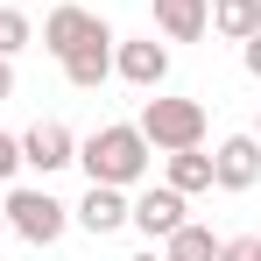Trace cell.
Instances as JSON below:
<instances>
[{"label": "cell", "instance_id": "ba28073f", "mask_svg": "<svg viewBox=\"0 0 261 261\" xmlns=\"http://www.w3.org/2000/svg\"><path fill=\"white\" fill-rule=\"evenodd\" d=\"M64 163H78V134L64 127V120H36V127L21 134V170H64Z\"/></svg>", "mask_w": 261, "mask_h": 261}, {"label": "cell", "instance_id": "9c48e42d", "mask_svg": "<svg viewBox=\"0 0 261 261\" xmlns=\"http://www.w3.org/2000/svg\"><path fill=\"white\" fill-rule=\"evenodd\" d=\"M71 219L85 226L92 240H106V233H120V226H127V191H120V184H92L85 198L71 205Z\"/></svg>", "mask_w": 261, "mask_h": 261}, {"label": "cell", "instance_id": "ac0fdd59", "mask_svg": "<svg viewBox=\"0 0 261 261\" xmlns=\"http://www.w3.org/2000/svg\"><path fill=\"white\" fill-rule=\"evenodd\" d=\"M240 64H247V78H254V85H261V29H254V36H247V43H240Z\"/></svg>", "mask_w": 261, "mask_h": 261}, {"label": "cell", "instance_id": "7c38bea8", "mask_svg": "<svg viewBox=\"0 0 261 261\" xmlns=\"http://www.w3.org/2000/svg\"><path fill=\"white\" fill-rule=\"evenodd\" d=\"M163 184H170V191H184V198L212 191V155H205V148H170V163H163Z\"/></svg>", "mask_w": 261, "mask_h": 261}, {"label": "cell", "instance_id": "9a60e30c", "mask_svg": "<svg viewBox=\"0 0 261 261\" xmlns=\"http://www.w3.org/2000/svg\"><path fill=\"white\" fill-rule=\"evenodd\" d=\"M29 43H36V21L21 7H0V57H21Z\"/></svg>", "mask_w": 261, "mask_h": 261}, {"label": "cell", "instance_id": "ffe728a7", "mask_svg": "<svg viewBox=\"0 0 261 261\" xmlns=\"http://www.w3.org/2000/svg\"><path fill=\"white\" fill-rule=\"evenodd\" d=\"M254 141H261V113H254Z\"/></svg>", "mask_w": 261, "mask_h": 261}, {"label": "cell", "instance_id": "44dd1931", "mask_svg": "<svg viewBox=\"0 0 261 261\" xmlns=\"http://www.w3.org/2000/svg\"><path fill=\"white\" fill-rule=\"evenodd\" d=\"M0 233H7V212H0Z\"/></svg>", "mask_w": 261, "mask_h": 261}, {"label": "cell", "instance_id": "2e32d148", "mask_svg": "<svg viewBox=\"0 0 261 261\" xmlns=\"http://www.w3.org/2000/svg\"><path fill=\"white\" fill-rule=\"evenodd\" d=\"M219 261H261V233H233V240H219Z\"/></svg>", "mask_w": 261, "mask_h": 261}, {"label": "cell", "instance_id": "7a4b0ae2", "mask_svg": "<svg viewBox=\"0 0 261 261\" xmlns=\"http://www.w3.org/2000/svg\"><path fill=\"white\" fill-rule=\"evenodd\" d=\"M0 212H7V233H21L29 247H57L64 226H71V205L49 198L43 184H14V191L0 198Z\"/></svg>", "mask_w": 261, "mask_h": 261}, {"label": "cell", "instance_id": "8992f818", "mask_svg": "<svg viewBox=\"0 0 261 261\" xmlns=\"http://www.w3.org/2000/svg\"><path fill=\"white\" fill-rule=\"evenodd\" d=\"M212 184L219 191H254L261 184V141L254 134H226L212 148Z\"/></svg>", "mask_w": 261, "mask_h": 261}, {"label": "cell", "instance_id": "5bb4252c", "mask_svg": "<svg viewBox=\"0 0 261 261\" xmlns=\"http://www.w3.org/2000/svg\"><path fill=\"white\" fill-rule=\"evenodd\" d=\"M163 254L170 261H219V240H212V226H198V219H184L170 240H163Z\"/></svg>", "mask_w": 261, "mask_h": 261}, {"label": "cell", "instance_id": "e0dca14e", "mask_svg": "<svg viewBox=\"0 0 261 261\" xmlns=\"http://www.w3.org/2000/svg\"><path fill=\"white\" fill-rule=\"evenodd\" d=\"M14 170H21V134H7V127H0V184H7Z\"/></svg>", "mask_w": 261, "mask_h": 261}, {"label": "cell", "instance_id": "30bf717a", "mask_svg": "<svg viewBox=\"0 0 261 261\" xmlns=\"http://www.w3.org/2000/svg\"><path fill=\"white\" fill-rule=\"evenodd\" d=\"M212 29V0H155V36L163 43H198Z\"/></svg>", "mask_w": 261, "mask_h": 261}, {"label": "cell", "instance_id": "4fadbf2b", "mask_svg": "<svg viewBox=\"0 0 261 261\" xmlns=\"http://www.w3.org/2000/svg\"><path fill=\"white\" fill-rule=\"evenodd\" d=\"M254 29H261V0H212V36L247 43Z\"/></svg>", "mask_w": 261, "mask_h": 261}, {"label": "cell", "instance_id": "8fae6325", "mask_svg": "<svg viewBox=\"0 0 261 261\" xmlns=\"http://www.w3.org/2000/svg\"><path fill=\"white\" fill-rule=\"evenodd\" d=\"M64 78H71L78 92H99L106 78H113V36H99V43L71 49V57H64Z\"/></svg>", "mask_w": 261, "mask_h": 261}, {"label": "cell", "instance_id": "277c9868", "mask_svg": "<svg viewBox=\"0 0 261 261\" xmlns=\"http://www.w3.org/2000/svg\"><path fill=\"white\" fill-rule=\"evenodd\" d=\"M113 78H127L134 92H163L170 85V43H155V36H113Z\"/></svg>", "mask_w": 261, "mask_h": 261}, {"label": "cell", "instance_id": "d6986e66", "mask_svg": "<svg viewBox=\"0 0 261 261\" xmlns=\"http://www.w3.org/2000/svg\"><path fill=\"white\" fill-rule=\"evenodd\" d=\"M0 99H14V57H0Z\"/></svg>", "mask_w": 261, "mask_h": 261}, {"label": "cell", "instance_id": "6da1fadb", "mask_svg": "<svg viewBox=\"0 0 261 261\" xmlns=\"http://www.w3.org/2000/svg\"><path fill=\"white\" fill-rule=\"evenodd\" d=\"M78 163H85L92 184H120V191H134L141 176H148V134L127 127V120H113V127H92L85 141H78Z\"/></svg>", "mask_w": 261, "mask_h": 261}, {"label": "cell", "instance_id": "52a82bcc", "mask_svg": "<svg viewBox=\"0 0 261 261\" xmlns=\"http://www.w3.org/2000/svg\"><path fill=\"white\" fill-rule=\"evenodd\" d=\"M184 191H170V184H148L141 198H127V226H141L148 240H170L176 226H184Z\"/></svg>", "mask_w": 261, "mask_h": 261}, {"label": "cell", "instance_id": "3957f363", "mask_svg": "<svg viewBox=\"0 0 261 261\" xmlns=\"http://www.w3.org/2000/svg\"><path fill=\"white\" fill-rule=\"evenodd\" d=\"M134 127L148 134V148H205V106L198 99H163V92H148L141 99V120Z\"/></svg>", "mask_w": 261, "mask_h": 261}, {"label": "cell", "instance_id": "5b68a950", "mask_svg": "<svg viewBox=\"0 0 261 261\" xmlns=\"http://www.w3.org/2000/svg\"><path fill=\"white\" fill-rule=\"evenodd\" d=\"M99 36H113V29H106V21H99L92 7H71V0H64V7H49V14H43V49L57 57V64H64L71 49L99 43Z\"/></svg>", "mask_w": 261, "mask_h": 261}]
</instances>
